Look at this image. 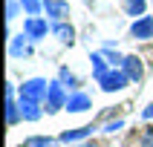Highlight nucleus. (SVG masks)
<instances>
[{
    "instance_id": "nucleus-4",
    "label": "nucleus",
    "mask_w": 153,
    "mask_h": 147,
    "mask_svg": "<svg viewBox=\"0 0 153 147\" xmlns=\"http://www.w3.org/2000/svg\"><path fill=\"white\" fill-rule=\"evenodd\" d=\"M20 118H23V115H20V101H15V86L6 84V124L15 127Z\"/></svg>"
},
{
    "instance_id": "nucleus-21",
    "label": "nucleus",
    "mask_w": 153,
    "mask_h": 147,
    "mask_svg": "<svg viewBox=\"0 0 153 147\" xmlns=\"http://www.w3.org/2000/svg\"><path fill=\"white\" fill-rule=\"evenodd\" d=\"M15 15H17V3L15 0H6V20H12Z\"/></svg>"
},
{
    "instance_id": "nucleus-22",
    "label": "nucleus",
    "mask_w": 153,
    "mask_h": 147,
    "mask_svg": "<svg viewBox=\"0 0 153 147\" xmlns=\"http://www.w3.org/2000/svg\"><path fill=\"white\" fill-rule=\"evenodd\" d=\"M142 118H145V121H153V101L147 104L145 110H142Z\"/></svg>"
},
{
    "instance_id": "nucleus-15",
    "label": "nucleus",
    "mask_w": 153,
    "mask_h": 147,
    "mask_svg": "<svg viewBox=\"0 0 153 147\" xmlns=\"http://www.w3.org/2000/svg\"><path fill=\"white\" fill-rule=\"evenodd\" d=\"M52 144H55V138L49 136H29L20 147H52Z\"/></svg>"
},
{
    "instance_id": "nucleus-13",
    "label": "nucleus",
    "mask_w": 153,
    "mask_h": 147,
    "mask_svg": "<svg viewBox=\"0 0 153 147\" xmlns=\"http://www.w3.org/2000/svg\"><path fill=\"white\" fill-rule=\"evenodd\" d=\"M124 12H127V15H133L136 20H139V17H145L147 0H124Z\"/></svg>"
},
{
    "instance_id": "nucleus-12",
    "label": "nucleus",
    "mask_w": 153,
    "mask_h": 147,
    "mask_svg": "<svg viewBox=\"0 0 153 147\" xmlns=\"http://www.w3.org/2000/svg\"><path fill=\"white\" fill-rule=\"evenodd\" d=\"M52 32L58 35V41H61V43H69V46H72V41H75V29H72L69 23H64V20H58V23L52 26Z\"/></svg>"
},
{
    "instance_id": "nucleus-7",
    "label": "nucleus",
    "mask_w": 153,
    "mask_h": 147,
    "mask_svg": "<svg viewBox=\"0 0 153 147\" xmlns=\"http://www.w3.org/2000/svg\"><path fill=\"white\" fill-rule=\"evenodd\" d=\"M93 130H98L95 124H84V127H75V130H67V133H61L58 141L64 144H75V141H87V138L93 136Z\"/></svg>"
},
{
    "instance_id": "nucleus-9",
    "label": "nucleus",
    "mask_w": 153,
    "mask_h": 147,
    "mask_svg": "<svg viewBox=\"0 0 153 147\" xmlns=\"http://www.w3.org/2000/svg\"><path fill=\"white\" fill-rule=\"evenodd\" d=\"M43 12L49 17H55V20H64L69 15V3L67 0H43Z\"/></svg>"
},
{
    "instance_id": "nucleus-2",
    "label": "nucleus",
    "mask_w": 153,
    "mask_h": 147,
    "mask_svg": "<svg viewBox=\"0 0 153 147\" xmlns=\"http://www.w3.org/2000/svg\"><path fill=\"white\" fill-rule=\"evenodd\" d=\"M46 92H49V81H46V78H29V81L20 84V98H23V101L43 104L46 101Z\"/></svg>"
},
{
    "instance_id": "nucleus-5",
    "label": "nucleus",
    "mask_w": 153,
    "mask_h": 147,
    "mask_svg": "<svg viewBox=\"0 0 153 147\" xmlns=\"http://www.w3.org/2000/svg\"><path fill=\"white\" fill-rule=\"evenodd\" d=\"M121 69H124V75L130 78V84H139V81L145 78V64H142L136 55H124V64H121Z\"/></svg>"
},
{
    "instance_id": "nucleus-8",
    "label": "nucleus",
    "mask_w": 153,
    "mask_h": 147,
    "mask_svg": "<svg viewBox=\"0 0 153 147\" xmlns=\"http://www.w3.org/2000/svg\"><path fill=\"white\" fill-rule=\"evenodd\" d=\"M130 38H136V41L153 38V17L145 15V17H139V20H133V26H130Z\"/></svg>"
},
{
    "instance_id": "nucleus-6",
    "label": "nucleus",
    "mask_w": 153,
    "mask_h": 147,
    "mask_svg": "<svg viewBox=\"0 0 153 147\" xmlns=\"http://www.w3.org/2000/svg\"><path fill=\"white\" fill-rule=\"evenodd\" d=\"M52 26L43 20V17H29L23 23V35H29V41H41V38H46V32H49Z\"/></svg>"
},
{
    "instance_id": "nucleus-16",
    "label": "nucleus",
    "mask_w": 153,
    "mask_h": 147,
    "mask_svg": "<svg viewBox=\"0 0 153 147\" xmlns=\"http://www.w3.org/2000/svg\"><path fill=\"white\" fill-rule=\"evenodd\" d=\"M26 38H29V35H17L15 41H12V55H29V43H26Z\"/></svg>"
},
{
    "instance_id": "nucleus-20",
    "label": "nucleus",
    "mask_w": 153,
    "mask_h": 147,
    "mask_svg": "<svg viewBox=\"0 0 153 147\" xmlns=\"http://www.w3.org/2000/svg\"><path fill=\"white\" fill-rule=\"evenodd\" d=\"M121 127H124V121H121V118H116V121H107V124H104V133H116V130H121Z\"/></svg>"
},
{
    "instance_id": "nucleus-17",
    "label": "nucleus",
    "mask_w": 153,
    "mask_h": 147,
    "mask_svg": "<svg viewBox=\"0 0 153 147\" xmlns=\"http://www.w3.org/2000/svg\"><path fill=\"white\" fill-rule=\"evenodd\" d=\"M20 6L26 9V15L38 17V15H41V9H43V0H20Z\"/></svg>"
},
{
    "instance_id": "nucleus-11",
    "label": "nucleus",
    "mask_w": 153,
    "mask_h": 147,
    "mask_svg": "<svg viewBox=\"0 0 153 147\" xmlns=\"http://www.w3.org/2000/svg\"><path fill=\"white\" fill-rule=\"evenodd\" d=\"M43 107L38 101H23V98H20V115H23V121H38L43 115Z\"/></svg>"
},
{
    "instance_id": "nucleus-14",
    "label": "nucleus",
    "mask_w": 153,
    "mask_h": 147,
    "mask_svg": "<svg viewBox=\"0 0 153 147\" xmlns=\"http://www.w3.org/2000/svg\"><path fill=\"white\" fill-rule=\"evenodd\" d=\"M90 61H93V75H95V81H101V78L110 72V69H107V64H104V55H101V52H95Z\"/></svg>"
},
{
    "instance_id": "nucleus-3",
    "label": "nucleus",
    "mask_w": 153,
    "mask_h": 147,
    "mask_svg": "<svg viewBox=\"0 0 153 147\" xmlns=\"http://www.w3.org/2000/svg\"><path fill=\"white\" fill-rule=\"evenodd\" d=\"M98 84H101L104 92H116V89H124V86L130 84V78L124 75V69H110V72H107Z\"/></svg>"
},
{
    "instance_id": "nucleus-19",
    "label": "nucleus",
    "mask_w": 153,
    "mask_h": 147,
    "mask_svg": "<svg viewBox=\"0 0 153 147\" xmlns=\"http://www.w3.org/2000/svg\"><path fill=\"white\" fill-rule=\"evenodd\" d=\"M142 147H153V124H147L142 133Z\"/></svg>"
},
{
    "instance_id": "nucleus-18",
    "label": "nucleus",
    "mask_w": 153,
    "mask_h": 147,
    "mask_svg": "<svg viewBox=\"0 0 153 147\" xmlns=\"http://www.w3.org/2000/svg\"><path fill=\"white\" fill-rule=\"evenodd\" d=\"M58 81H61L64 86H75V84H78V81H75V75H72L69 69H61V72H58Z\"/></svg>"
},
{
    "instance_id": "nucleus-23",
    "label": "nucleus",
    "mask_w": 153,
    "mask_h": 147,
    "mask_svg": "<svg viewBox=\"0 0 153 147\" xmlns=\"http://www.w3.org/2000/svg\"><path fill=\"white\" fill-rule=\"evenodd\" d=\"M75 147H101V144H95V141H90V138H87V141H81V144H75Z\"/></svg>"
},
{
    "instance_id": "nucleus-1",
    "label": "nucleus",
    "mask_w": 153,
    "mask_h": 147,
    "mask_svg": "<svg viewBox=\"0 0 153 147\" xmlns=\"http://www.w3.org/2000/svg\"><path fill=\"white\" fill-rule=\"evenodd\" d=\"M67 101H69V95L64 92V84L61 81H49V92H46V101H43L46 115H55V112L67 110Z\"/></svg>"
},
{
    "instance_id": "nucleus-10",
    "label": "nucleus",
    "mask_w": 153,
    "mask_h": 147,
    "mask_svg": "<svg viewBox=\"0 0 153 147\" xmlns=\"http://www.w3.org/2000/svg\"><path fill=\"white\" fill-rule=\"evenodd\" d=\"M90 107H93V98H90L87 92H72L69 101H67V110L69 112H87Z\"/></svg>"
}]
</instances>
